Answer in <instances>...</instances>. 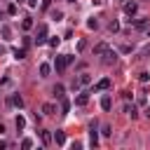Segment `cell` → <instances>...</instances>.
Listing matches in <instances>:
<instances>
[{
    "instance_id": "d6986e66",
    "label": "cell",
    "mask_w": 150,
    "mask_h": 150,
    "mask_svg": "<svg viewBox=\"0 0 150 150\" xmlns=\"http://www.w3.org/2000/svg\"><path fill=\"white\" fill-rule=\"evenodd\" d=\"M21 148H23V150L33 148V141H30V138H23V141H21Z\"/></svg>"
},
{
    "instance_id": "cb8c5ba5",
    "label": "cell",
    "mask_w": 150,
    "mask_h": 150,
    "mask_svg": "<svg viewBox=\"0 0 150 150\" xmlns=\"http://www.w3.org/2000/svg\"><path fill=\"white\" fill-rule=\"evenodd\" d=\"M2 35H5V40H9V35H12V30H9L7 26H2Z\"/></svg>"
},
{
    "instance_id": "6da1fadb",
    "label": "cell",
    "mask_w": 150,
    "mask_h": 150,
    "mask_svg": "<svg viewBox=\"0 0 150 150\" xmlns=\"http://www.w3.org/2000/svg\"><path fill=\"white\" fill-rule=\"evenodd\" d=\"M45 42H47V26H40L35 35V45H45Z\"/></svg>"
},
{
    "instance_id": "277c9868",
    "label": "cell",
    "mask_w": 150,
    "mask_h": 150,
    "mask_svg": "<svg viewBox=\"0 0 150 150\" xmlns=\"http://www.w3.org/2000/svg\"><path fill=\"white\" fill-rule=\"evenodd\" d=\"M42 112H45V115H54V112H56V105H54L52 101H47V103H42Z\"/></svg>"
},
{
    "instance_id": "7c38bea8",
    "label": "cell",
    "mask_w": 150,
    "mask_h": 150,
    "mask_svg": "<svg viewBox=\"0 0 150 150\" xmlns=\"http://www.w3.org/2000/svg\"><path fill=\"white\" fill-rule=\"evenodd\" d=\"M110 105H112L110 96H103V98H101V108H103V110H110Z\"/></svg>"
},
{
    "instance_id": "2e32d148",
    "label": "cell",
    "mask_w": 150,
    "mask_h": 150,
    "mask_svg": "<svg viewBox=\"0 0 150 150\" xmlns=\"http://www.w3.org/2000/svg\"><path fill=\"white\" fill-rule=\"evenodd\" d=\"M54 96H56L59 101L63 98V84H56V87H54Z\"/></svg>"
},
{
    "instance_id": "ba28073f",
    "label": "cell",
    "mask_w": 150,
    "mask_h": 150,
    "mask_svg": "<svg viewBox=\"0 0 150 150\" xmlns=\"http://www.w3.org/2000/svg\"><path fill=\"white\" fill-rule=\"evenodd\" d=\"M49 73H52V66H49V63H40V75H42V77H47Z\"/></svg>"
},
{
    "instance_id": "83f0119b",
    "label": "cell",
    "mask_w": 150,
    "mask_h": 150,
    "mask_svg": "<svg viewBox=\"0 0 150 150\" xmlns=\"http://www.w3.org/2000/svg\"><path fill=\"white\" fill-rule=\"evenodd\" d=\"M138 80H141V82H148V80H150V73H141V77H138Z\"/></svg>"
},
{
    "instance_id": "7a4b0ae2",
    "label": "cell",
    "mask_w": 150,
    "mask_h": 150,
    "mask_svg": "<svg viewBox=\"0 0 150 150\" xmlns=\"http://www.w3.org/2000/svg\"><path fill=\"white\" fill-rule=\"evenodd\" d=\"M115 61H117V54H115V52H110V49H105V52H103V63H105V66H110V63H115Z\"/></svg>"
},
{
    "instance_id": "44dd1931",
    "label": "cell",
    "mask_w": 150,
    "mask_h": 150,
    "mask_svg": "<svg viewBox=\"0 0 150 150\" xmlns=\"http://www.w3.org/2000/svg\"><path fill=\"white\" fill-rule=\"evenodd\" d=\"M40 138H42V143H45V145L49 143V134H47V131H40Z\"/></svg>"
},
{
    "instance_id": "d4e9b609",
    "label": "cell",
    "mask_w": 150,
    "mask_h": 150,
    "mask_svg": "<svg viewBox=\"0 0 150 150\" xmlns=\"http://www.w3.org/2000/svg\"><path fill=\"white\" fill-rule=\"evenodd\" d=\"M127 112H129V115H131V117H136V115H138V112H136V108H134V105H127Z\"/></svg>"
},
{
    "instance_id": "30bf717a",
    "label": "cell",
    "mask_w": 150,
    "mask_h": 150,
    "mask_svg": "<svg viewBox=\"0 0 150 150\" xmlns=\"http://www.w3.org/2000/svg\"><path fill=\"white\" fill-rule=\"evenodd\" d=\"M54 141H56V145H63V143H66V134H63V131H56V134H54Z\"/></svg>"
},
{
    "instance_id": "ac0fdd59",
    "label": "cell",
    "mask_w": 150,
    "mask_h": 150,
    "mask_svg": "<svg viewBox=\"0 0 150 150\" xmlns=\"http://www.w3.org/2000/svg\"><path fill=\"white\" fill-rule=\"evenodd\" d=\"M68 108H70V103H68L66 98H61V115H66V112H68Z\"/></svg>"
},
{
    "instance_id": "3957f363",
    "label": "cell",
    "mask_w": 150,
    "mask_h": 150,
    "mask_svg": "<svg viewBox=\"0 0 150 150\" xmlns=\"http://www.w3.org/2000/svg\"><path fill=\"white\" fill-rule=\"evenodd\" d=\"M94 89H96V91H105V89H110V80H108V77H103V80H98Z\"/></svg>"
},
{
    "instance_id": "e0dca14e",
    "label": "cell",
    "mask_w": 150,
    "mask_h": 150,
    "mask_svg": "<svg viewBox=\"0 0 150 150\" xmlns=\"http://www.w3.org/2000/svg\"><path fill=\"white\" fill-rule=\"evenodd\" d=\"M14 124H16V129H19V131H21V129H23V127H26V120H23V117H21V115H19V117H16V120H14Z\"/></svg>"
},
{
    "instance_id": "8fae6325",
    "label": "cell",
    "mask_w": 150,
    "mask_h": 150,
    "mask_svg": "<svg viewBox=\"0 0 150 150\" xmlns=\"http://www.w3.org/2000/svg\"><path fill=\"white\" fill-rule=\"evenodd\" d=\"M134 26H136V28H145V26H148V19H145V16H138V19L134 21Z\"/></svg>"
},
{
    "instance_id": "603a6c76",
    "label": "cell",
    "mask_w": 150,
    "mask_h": 150,
    "mask_svg": "<svg viewBox=\"0 0 150 150\" xmlns=\"http://www.w3.org/2000/svg\"><path fill=\"white\" fill-rule=\"evenodd\" d=\"M87 26H89V28H96V26H98V21H96V19H94V16H91V19H89V21H87Z\"/></svg>"
},
{
    "instance_id": "f1b7e54d",
    "label": "cell",
    "mask_w": 150,
    "mask_h": 150,
    "mask_svg": "<svg viewBox=\"0 0 150 150\" xmlns=\"http://www.w3.org/2000/svg\"><path fill=\"white\" fill-rule=\"evenodd\" d=\"M110 30H120V23L117 21H110Z\"/></svg>"
},
{
    "instance_id": "7402d4cb",
    "label": "cell",
    "mask_w": 150,
    "mask_h": 150,
    "mask_svg": "<svg viewBox=\"0 0 150 150\" xmlns=\"http://www.w3.org/2000/svg\"><path fill=\"white\" fill-rule=\"evenodd\" d=\"M52 16H54L56 21H61V19H63V12H59V9H56V12H52Z\"/></svg>"
},
{
    "instance_id": "4316f807",
    "label": "cell",
    "mask_w": 150,
    "mask_h": 150,
    "mask_svg": "<svg viewBox=\"0 0 150 150\" xmlns=\"http://www.w3.org/2000/svg\"><path fill=\"white\" fill-rule=\"evenodd\" d=\"M49 47H54V49H56V47H59V38H52V40H49Z\"/></svg>"
},
{
    "instance_id": "f546056e",
    "label": "cell",
    "mask_w": 150,
    "mask_h": 150,
    "mask_svg": "<svg viewBox=\"0 0 150 150\" xmlns=\"http://www.w3.org/2000/svg\"><path fill=\"white\" fill-rule=\"evenodd\" d=\"M28 5L30 7H38V0H28Z\"/></svg>"
},
{
    "instance_id": "9c48e42d",
    "label": "cell",
    "mask_w": 150,
    "mask_h": 150,
    "mask_svg": "<svg viewBox=\"0 0 150 150\" xmlns=\"http://www.w3.org/2000/svg\"><path fill=\"white\" fill-rule=\"evenodd\" d=\"M9 103H12V105H16V108H21V105H23V98H21L19 94H14V96L9 98Z\"/></svg>"
},
{
    "instance_id": "ffe728a7",
    "label": "cell",
    "mask_w": 150,
    "mask_h": 150,
    "mask_svg": "<svg viewBox=\"0 0 150 150\" xmlns=\"http://www.w3.org/2000/svg\"><path fill=\"white\" fill-rule=\"evenodd\" d=\"M26 56V49H14V59H23Z\"/></svg>"
},
{
    "instance_id": "8992f818",
    "label": "cell",
    "mask_w": 150,
    "mask_h": 150,
    "mask_svg": "<svg viewBox=\"0 0 150 150\" xmlns=\"http://www.w3.org/2000/svg\"><path fill=\"white\" fill-rule=\"evenodd\" d=\"M89 138H91V145H96V143H98V134H96V124H91V129H89Z\"/></svg>"
},
{
    "instance_id": "5bb4252c",
    "label": "cell",
    "mask_w": 150,
    "mask_h": 150,
    "mask_svg": "<svg viewBox=\"0 0 150 150\" xmlns=\"http://www.w3.org/2000/svg\"><path fill=\"white\" fill-rule=\"evenodd\" d=\"M105 49H108V45H105V42H98V45L94 47V54H103Z\"/></svg>"
},
{
    "instance_id": "9a60e30c",
    "label": "cell",
    "mask_w": 150,
    "mask_h": 150,
    "mask_svg": "<svg viewBox=\"0 0 150 150\" xmlns=\"http://www.w3.org/2000/svg\"><path fill=\"white\" fill-rule=\"evenodd\" d=\"M77 82H80V84H89V82H91V75H89V73H82Z\"/></svg>"
},
{
    "instance_id": "52a82bcc",
    "label": "cell",
    "mask_w": 150,
    "mask_h": 150,
    "mask_svg": "<svg viewBox=\"0 0 150 150\" xmlns=\"http://www.w3.org/2000/svg\"><path fill=\"white\" fill-rule=\"evenodd\" d=\"M124 12L131 16V14H136V2H124Z\"/></svg>"
},
{
    "instance_id": "5b68a950",
    "label": "cell",
    "mask_w": 150,
    "mask_h": 150,
    "mask_svg": "<svg viewBox=\"0 0 150 150\" xmlns=\"http://www.w3.org/2000/svg\"><path fill=\"white\" fill-rule=\"evenodd\" d=\"M87 103H89V94H80L75 98V105H87Z\"/></svg>"
},
{
    "instance_id": "4fadbf2b",
    "label": "cell",
    "mask_w": 150,
    "mask_h": 150,
    "mask_svg": "<svg viewBox=\"0 0 150 150\" xmlns=\"http://www.w3.org/2000/svg\"><path fill=\"white\" fill-rule=\"evenodd\" d=\"M21 26H23V30H30V28H33V19H30V16H26V19L21 21Z\"/></svg>"
},
{
    "instance_id": "484cf974",
    "label": "cell",
    "mask_w": 150,
    "mask_h": 150,
    "mask_svg": "<svg viewBox=\"0 0 150 150\" xmlns=\"http://www.w3.org/2000/svg\"><path fill=\"white\" fill-rule=\"evenodd\" d=\"M7 14H12V16H14V14H16V5H9V7H7Z\"/></svg>"
}]
</instances>
